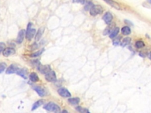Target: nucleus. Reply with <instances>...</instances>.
<instances>
[{"label": "nucleus", "instance_id": "obj_11", "mask_svg": "<svg viewBox=\"0 0 151 113\" xmlns=\"http://www.w3.org/2000/svg\"><path fill=\"white\" fill-rule=\"evenodd\" d=\"M32 89H33L34 91L39 94L40 97H44V95H46V91H45V90L41 87L34 86Z\"/></svg>", "mask_w": 151, "mask_h": 113}, {"label": "nucleus", "instance_id": "obj_20", "mask_svg": "<svg viewBox=\"0 0 151 113\" xmlns=\"http://www.w3.org/2000/svg\"><path fill=\"white\" fill-rule=\"evenodd\" d=\"M119 27H116V28H115V29L113 30L110 34L109 37H110V38L113 39V38H115L117 36V34H118V33H119Z\"/></svg>", "mask_w": 151, "mask_h": 113}, {"label": "nucleus", "instance_id": "obj_28", "mask_svg": "<svg viewBox=\"0 0 151 113\" xmlns=\"http://www.w3.org/2000/svg\"><path fill=\"white\" fill-rule=\"evenodd\" d=\"M73 2L74 3H79L83 5L85 3V0H73Z\"/></svg>", "mask_w": 151, "mask_h": 113}, {"label": "nucleus", "instance_id": "obj_19", "mask_svg": "<svg viewBox=\"0 0 151 113\" xmlns=\"http://www.w3.org/2000/svg\"><path fill=\"white\" fill-rule=\"evenodd\" d=\"M131 38L130 37H125V38H123L122 41L121 42V46L123 47H125L128 45H129L130 42H131Z\"/></svg>", "mask_w": 151, "mask_h": 113}, {"label": "nucleus", "instance_id": "obj_10", "mask_svg": "<svg viewBox=\"0 0 151 113\" xmlns=\"http://www.w3.org/2000/svg\"><path fill=\"white\" fill-rule=\"evenodd\" d=\"M103 19L104 20V21L105 22V23L109 25L113 19V16L112 14L110 13V12H107L104 14L103 17Z\"/></svg>", "mask_w": 151, "mask_h": 113}, {"label": "nucleus", "instance_id": "obj_27", "mask_svg": "<svg viewBox=\"0 0 151 113\" xmlns=\"http://www.w3.org/2000/svg\"><path fill=\"white\" fill-rule=\"evenodd\" d=\"M6 48V44L4 42H0V52L3 51V50Z\"/></svg>", "mask_w": 151, "mask_h": 113}, {"label": "nucleus", "instance_id": "obj_15", "mask_svg": "<svg viewBox=\"0 0 151 113\" xmlns=\"http://www.w3.org/2000/svg\"><path fill=\"white\" fill-rule=\"evenodd\" d=\"M29 78L30 80L33 82H36L39 81V77L36 72H31L29 75Z\"/></svg>", "mask_w": 151, "mask_h": 113}, {"label": "nucleus", "instance_id": "obj_9", "mask_svg": "<svg viewBox=\"0 0 151 113\" xmlns=\"http://www.w3.org/2000/svg\"><path fill=\"white\" fill-rule=\"evenodd\" d=\"M25 36H26V31L24 30H21L19 31L18 36L17 37L16 42L18 44H21L23 41Z\"/></svg>", "mask_w": 151, "mask_h": 113}, {"label": "nucleus", "instance_id": "obj_12", "mask_svg": "<svg viewBox=\"0 0 151 113\" xmlns=\"http://www.w3.org/2000/svg\"><path fill=\"white\" fill-rule=\"evenodd\" d=\"M103 1L115 9H116L117 10L121 9V7L119 6V4L117 3L116 2L113 1V0H103Z\"/></svg>", "mask_w": 151, "mask_h": 113}, {"label": "nucleus", "instance_id": "obj_18", "mask_svg": "<svg viewBox=\"0 0 151 113\" xmlns=\"http://www.w3.org/2000/svg\"><path fill=\"white\" fill-rule=\"evenodd\" d=\"M43 103H44V101H43V100H39V101H36L33 104V105H32L31 110L32 111H34V110H36L37 109H38V108L41 106V105L43 104Z\"/></svg>", "mask_w": 151, "mask_h": 113}, {"label": "nucleus", "instance_id": "obj_23", "mask_svg": "<svg viewBox=\"0 0 151 113\" xmlns=\"http://www.w3.org/2000/svg\"><path fill=\"white\" fill-rule=\"evenodd\" d=\"M135 46V47H136L137 48H142L145 47V44L143 41H138L136 42Z\"/></svg>", "mask_w": 151, "mask_h": 113}, {"label": "nucleus", "instance_id": "obj_14", "mask_svg": "<svg viewBox=\"0 0 151 113\" xmlns=\"http://www.w3.org/2000/svg\"><path fill=\"white\" fill-rule=\"evenodd\" d=\"M44 28H43V27L39 28V30H38L36 34V37H35V40H36V41H39V40L41 39V38L43 36V34L44 32Z\"/></svg>", "mask_w": 151, "mask_h": 113}, {"label": "nucleus", "instance_id": "obj_22", "mask_svg": "<svg viewBox=\"0 0 151 113\" xmlns=\"http://www.w3.org/2000/svg\"><path fill=\"white\" fill-rule=\"evenodd\" d=\"M44 51V49H41V50H39V51H38L37 52H34V53L31 54V55H30V57H32V58H36V57H39L40 56H41V54Z\"/></svg>", "mask_w": 151, "mask_h": 113}, {"label": "nucleus", "instance_id": "obj_4", "mask_svg": "<svg viewBox=\"0 0 151 113\" xmlns=\"http://www.w3.org/2000/svg\"><path fill=\"white\" fill-rule=\"evenodd\" d=\"M45 79L46 80V81L51 82H53L57 81V77L56 72L53 70H50V71L46 74L45 75Z\"/></svg>", "mask_w": 151, "mask_h": 113}, {"label": "nucleus", "instance_id": "obj_5", "mask_svg": "<svg viewBox=\"0 0 151 113\" xmlns=\"http://www.w3.org/2000/svg\"><path fill=\"white\" fill-rule=\"evenodd\" d=\"M37 68L41 74H46L47 72L51 70L49 65H41L40 64L37 66Z\"/></svg>", "mask_w": 151, "mask_h": 113}, {"label": "nucleus", "instance_id": "obj_13", "mask_svg": "<svg viewBox=\"0 0 151 113\" xmlns=\"http://www.w3.org/2000/svg\"><path fill=\"white\" fill-rule=\"evenodd\" d=\"M27 69L26 68H22V69H19L18 70V71L16 72V74L17 75H18L19 76L21 77L22 78H23L24 79H27Z\"/></svg>", "mask_w": 151, "mask_h": 113}, {"label": "nucleus", "instance_id": "obj_16", "mask_svg": "<svg viewBox=\"0 0 151 113\" xmlns=\"http://www.w3.org/2000/svg\"><path fill=\"white\" fill-rule=\"evenodd\" d=\"M121 32L123 35L124 36H128V35H129L131 33V30H130V27L128 26H125L122 27V28L121 30Z\"/></svg>", "mask_w": 151, "mask_h": 113}, {"label": "nucleus", "instance_id": "obj_29", "mask_svg": "<svg viewBox=\"0 0 151 113\" xmlns=\"http://www.w3.org/2000/svg\"><path fill=\"white\" fill-rule=\"evenodd\" d=\"M125 23H128V24L130 25V26H133V24L131 22H130L129 20H125Z\"/></svg>", "mask_w": 151, "mask_h": 113}, {"label": "nucleus", "instance_id": "obj_8", "mask_svg": "<svg viewBox=\"0 0 151 113\" xmlns=\"http://www.w3.org/2000/svg\"><path fill=\"white\" fill-rule=\"evenodd\" d=\"M15 53H16V50L12 47L6 48L3 50V51H2V54L6 57H8L10 56H12V55L14 54Z\"/></svg>", "mask_w": 151, "mask_h": 113}, {"label": "nucleus", "instance_id": "obj_1", "mask_svg": "<svg viewBox=\"0 0 151 113\" xmlns=\"http://www.w3.org/2000/svg\"><path fill=\"white\" fill-rule=\"evenodd\" d=\"M43 108L45 110H47V111H49L54 112H61L60 107L57 104L54 103V102H49L48 104L45 105Z\"/></svg>", "mask_w": 151, "mask_h": 113}, {"label": "nucleus", "instance_id": "obj_26", "mask_svg": "<svg viewBox=\"0 0 151 113\" xmlns=\"http://www.w3.org/2000/svg\"><path fill=\"white\" fill-rule=\"evenodd\" d=\"M93 6V4L92 3V2H87V4L85 6V7H84V9L86 10H89L90 9V8L92 7Z\"/></svg>", "mask_w": 151, "mask_h": 113}, {"label": "nucleus", "instance_id": "obj_21", "mask_svg": "<svg viewBox=\"0 0 151 113\" xmlns=\"http://www.w3.org/2000/svg\"><path fill=\"white\" fill-rule=\"evenodd\" d=\"M76 110L77 111H79V112H82V113H89V111L87 109H86V108H83L80 106H77L76 107Z\"/></svg>", "mask_w": 151, "mask_h": 113}, {"label": "nucleus", "instance_id": "obj_3", "mask_svg": "<svg viewBox=\"0 0 151 113\" xmlns=\"http://www.w3.org/2000/svg\"><path fill=\"white\" fill-rule=\"evenodd\" d=\"M103 9L100 5H93L90 9V14L92 16H96L99 14H101Z\"/></svg>", "mask_w": 151, "mask_h": 113}, {"label": "nucleus", "instance_id": "obj_31", "mask_svg": "<svg viewBox=\"0 0 151 113\" xmlns=\"http://www.w3.org/2000/svg\"><path fill=\"white\" fill-rule=\"evenodd\" d=\"M148 1H149V3H150V0H148Z\"/></svg>", "mask_w": 151, "mask_h": 113}, {"label": "nucleus", "instance_id": "obj_7", "mask_svg": "<svg viewBox=\"0 0 151 113\" xmlns=\"http://www.w3.org/2000/svg\"><path fill=\"white\" fill-rule=\"evenodd\" d=\"M57 92L60 96L63 97L67 98L71 97V93L69 91V90L65 89V88H60V89L58 90Z\"/></svg>", "mask_w": 151, "mask_h": 113}, {"label": "nucleus", "instance_id": "obj_2", "mask_svg": "<svg viewBox=\"0 0 151 113\" xmlns=\"http://www.w3.org/2000/svg\"><path fill=\"white\" fill-rule=\"evenodd\" d=\"M36 34V30L32 28V23L29 22L27 26V31L26 32V38L30 41L33 38L35 35Z\"/></svg>", "mask_w": 151, "mask_h": 113}, {"label": "nucleus", "instance_id": "obj_6", "mask_svg": "<svg viewBox=\"0 0 151 113\" xmlns=\"http://www.w3.org/2000/svg\"><path fill=\"white\" fill-rule=\"evenodd\" d=\"M19 69H20L19 67L17 66V65L11 64L8 68H7L6 72L7 74H14V73H16Z\"/></svg>", "mask_w": 151, "mask_h": 113}, {"label": "nucleus", "instance_id": "obj_24", "mask_svg": "<svg viewBox=\"0 0 151 113\" xmlns=\"http://www.w3.org/2000/svg\"><path fill=\"white\" fill-rule=\"evenodd\" d=\"M7 65L4 62H0V73L3 72L6 68Z\"/></svg>", "mask_w": 151, "mask_h": 113}, {"label": "nucleus", "instance_id": "obj_25", "mask_svg": "<svg viewBox=\"0 0 151 113\" xmlns=\"http://www.w3.org/2000/svg\"><path fill=\"white\" fill-rule=\"evenodd\" d=\"M120 38H121V37L120 36L116 38H115L114 40H113V44L115 45V46H117V45H119V42H120Z\"/></svg>", "mask_w": 151, "mask_h": 113}, {"label": "nucleus", "instance_id": "obj_17", "mask_svg": "<svg viewBox=\"0 0 151 113\" xmlns=\"http://www.w3.org/2000/svg\"><path fill=\"white\" fill-rule=\"evenodd\" d=\"M68 102L72 105H77L80 102V99L79 97L70 98L69 99H68Z\"/></svg>", "mask_w": 151, "mask_h": 113}, {"label": "nucleus", "instance_id": "obj_30", "mask_svg": "<svg viewBox=\"0 0 151 113\" xmlns=\"http://www.w3.org/2000/svg\"><path fill=\"white\" fill-rule=\"evenodd\" d=\"M68 111H66V110H63V111H62V112H67Z\"/></svg>", "mask_w": 151, "mask_h": 113}]
</instances>
